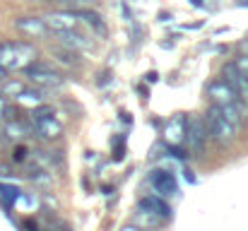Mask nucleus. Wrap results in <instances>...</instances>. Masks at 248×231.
<instances>
[{"label":"nucleus","mask_w":248,"mask_h":231,"mask_svg":"<svg viewBox=\"0 0 248 231\" xmlns=\"http://www.w3.org/2000/svg\"><path fill=\"white\" fill-rule=\"evenodd\" d=\"M222 111V116L239 130L241 123H244V108H241V101H234V104H224V106H217Z\"/></svg>","instance_id":"13"},{"label":"nucleus","mask_w":248,"mask_h":231,"mask_svg":"<svg viewBox=\"0 0 248 231\" xmlns=\"http://www.w3.org/2000/svg\"><path fill=\"white\" fill-rule=\"evenodd\" d=\"M5 77H7V70H2V68H0V79H5Z\"/></svg>","instance_id":"26"},{"label":"nucleus","mask_w":248,"mask_h":231,"mask_svg":"<svg viewBox=\"0 0 248 231\" xmlns=\"http://www.w3.org/2000/svg\"><path fill=\"white\" fill-rule=\"evenodd\" d=\"M24 75L31 84H36L39 89H53V87H63V75H58L56 70H51L48 65H39L36 61L31 65L24 68Z\"/></svg>","instance_id":"4"},{"label":"nucleus","mask_w":248,"mask_h":231,"mask_svg":"<svg viewBox=\"0 0 248 231\" xmlns=\"http://www.w3.org/2000/svg\"><path fill=\"white\" fill-rule=\"evenodd\" d=\"M0 118H12V108L7 104V96L0 92Z\"/></svg>","instance_id":"22"},{"label":"nucleus","mask_w":248,"mask_h":231,"mask_svg":"<svg viewBox=\"0 0 248 231\" xmlns=\"http://www.w3.org/2000/svg\"><path fill=\"white\" fill-rule=\"evenodd\" d=\"M150 185L162 195V198H166V195H173L176 193V176L171 173V171H166V169H155V171H150Z\"/></svg>","instance_id":"9"},{"label":"nucleus","mask_w":248,"mask_h":231,"mask_svg":"<svg viewBox=\"0 0 248 231\" xmlns=\"http://www.w3.org/2000/svg\"><path fill=\"white\" fill-rule=\"evenodd\" d=\"M186 116H173L169 123H166V140H169V145H181L183 140H186Z\"/></svg>","instance_id":"11"},{"label":"nucleus","mask_w":248,"mask_h":231,"mask_svg":"<svg viewBox=\"0 0 248 231\" xmlns=\"http://www.w3.org/2000/svg\"><path fill=\"white\" fill-rule=\"evenodd\" d=\"M75 15H78V19H84L87 24H92L99 34H104V31H106V27H104V22H101V17H99L96 12H92V10H87V7H84V10H75Z\"/></svg>","instance_id":"15"},{"label":"nucleus","mask_w":248,"mask_h":231,"mask_svg":"<svg viewBox=\"0 0 248 231\" xmlns=\"http://www.w3.org/2000/svg\"><path fill=\"white\" fill-rule=\"evenodd\" d=\"M0 140H2V130H0Z\"/></svg>","instance_id":"28"},{"label":"nucleus","mask_w":248,"mask_h":231,"mask_svg":"<svg viewBox=\"0 0 248 231\" xmlns=\"http://www.w3.org/2000/svg\"><path fill=\"white\" fill-rule=\"evenodd\" d=\"M31 128L44 140H58L63 135V123L56 118L51 106H36L31 111Z\"/></svg>","instance_id":"2"},{"label":"nucleus","mask_w":248,"mask_h":231,"mask_svg":"<svg viewBox=\"0 0 248 231\" xmlns=\"http://www.w3.org/2000/svg\"><path fill=\"white\" fill-rule=\"evenodd\" d=\"M207 96L212 99V104H215V106H224V104L241 101V99L236 96L234 87H232L229 82H224L222 77H219V79H212V82L207 84Z\"/></svg>","instance_id":"7"},{"label":"nucleus","mask_w":248,"mask_h":231,"mask_svg":"<svg viewBox=\"0 0 248 231\" xmlns=\"http://www.w3.org/2000/svg\"><path fill=\"white\" fill-rule=\"evenodd\" d=\"M39 2H63V0H39Z\"/></svg>","instance_id":"27"},{"label":"nucleus","mask_w":248,"mask_h":231,"mask_svg":"<svg viewBox=\"0 0 248 231\" xmlns=\"http://www.w3.org/2000/svg\"><path fill=\"white\" fill-rule=\"evenodd\" d=\"M99 0H63V5H68L70 10L75 7V10H84V7H89V5H96Z\"/></svg>","instance_id":"21"},{"label":"nucleus","mask_w":248,"mask_h":231,"mask_svg":"<svg viewBox=\"0 0 248 231\" xmlns=\"http://www.w3.org/2000/svg\"><path fill=\"white\" fill-rule=\"evenodd\" d=\"M44 22H46V27L51 31L61 34V31H68V29L78 27V15H75V10H56V12H48L44 17Z\"/></svg>","instance_id":"8"},{"label":"nucleus","mask_w":248,"mask_h":231,"mask_svg":"<svg viewBox=\"0 0 248 231\" xmlns=\"http://www.w3.org/2000/svg\"><path fill=\"white\" fill-rule=\"evenodd\" d=\"M36 61V48L29 41H2L0 44V68L2 70H24Z\"/></svg>","instance_id":"1"},{"label":"nucleus","mask_w":248,"mask_h":231,"mask_svg":"<svg viewBox=\"0 0 248 231\" xmlns=\"http://www.w3.org/2000/svg\"><path fill=\"white\" fill-rule=\"evenodd\" d=\"M15 99H17L22 106H34V108H36V106H41L44 94H41V89H27V87H24V89H22V92H19Z\"/></svg>","instance_id":"14"},{"label":"nucleus","mask_w":248,"mask_h":231,"mask_svg":"<svg viewBox=\"0 0 248 231\" xmlns=\"http://www.w3.org/2000/svg\"><path fill=\"white\" fill-rule=\"evenodd\" d=\"M12 156H15V161H24V156H27V147H17V150L12 152Z\"/></svg>","instance_id":"23"},{"label":"nucleus","mask_w":248,"mask_h":231,"mask_svg":"<svg viewBox=\"0 0 248 231\" xmlns=\"http://www.w3.org/2000/svg\"><path fill=\"white\" fill-rule=\"evenodd\" d=\"M138 207H142V210H147V212H155V215H159L162 219L171 217V207L162 200V195H147V198L140 200Z\"/></svg>","instance_id":"12"},{"label":"nucleus","mask_w":248,"mask_h":231,"mask_svg":"<svg viewBox=\"0 0 248 231\" xmlns=\"http://www.w3.org/2000/svg\"><path fill=\"white\" fill-rule=\"evenodd\" d=\"M205 128H207V135L212 138V140H217V142H222V145H227V142H232L234 140V135L239 133L224 116H222V111L212 104L210 108H207V113H205Z\"/></svg>","instance_id":"3"},{"label":"nucleus","mask_w":248,"mask_h":231,"mask_svg":"<svg viewBox=\"0 0 248 231\" xmlns=\"http://www.w3.org/2000/svg\"><path fill=\"white\" fill-rule=\"evenodd\" d=\"M12 24H15V29H17L19 34H24V36H29V39H44V36L51 31V29L46 27L44 17H31V15L17 17Z\"/></svg>","instance_id":"6"},{"label":"nucleus","mask_w":248,"mask_h":231,"mask_svg":"<svg viewBox=\"0 0 248 231\" xmlns=\"http://www.w3.org/2000/svg\"><path fill=\"white\" fill-rule=\"evenodd\" d=\"M22 89H24V84H22L19 79H7V77H5V84H2L0 92H2L5 96H17Z\"/></svg>","instance_id":"19"},{"label":"nucleus","mask_w":248,"mask_h":231,"mask_svg":"<svg viewBox=\"0 0 248 231\" xmlns=\"http://www.w3.org/2000/svg\"><path fill=\"white\" fill-rule=\"evenodd\" d=\"M234 65H236V70H239V75L248 79V53H241L236 61H234Z\"/></svg>","instance_id":"20"},{"label":"nucleus","mask_w":248,"mask_h":231,"mask_svg":"<svg viewBox=\"0 0 248 231\" xmlns=\"http://www.w3.org/2000/svg\"><path fill=\"white\" fill-rule=\"evenodd\" d=\"M53 56L63 63V65H80V56H78V51H70V48H56L53 51Z\"/></svg>","instance_id":"17"},{"label":"nucleus","mask_w":248,"mask_h":231,"mask_svg":"<svg viewBox=\"0 0 248 231\" xmlns=\"http://www.w3.org/2000/svg\"><path fill=\"white\" fill-rule=\"evenodd\" d=\"M5 135H10V138H24L27 135V128H24V123L22 121H12V118H7V123H5Z\"/></svg>","instance_id":"18"},{"label":"nucleus","mask_w":248,"mask_h":231,"mask_svg":"<svg viewBox=\"0 0 248 231\" xmlns=\"http://www.w3.org/2000/svg\"><path fill=\"white\" fill-rule=\"evenodd\" d=\"M135 219H138L140 224H145V227H152V229H155V227H159V224L164 222L159 215H155V212H147V210H142V207H138V215H135ZM140 224H138V227H140Z\"/></svg>","instance_id":"16"},{"label":"nucleus","mask_w":248,"mask_h":231,"mask_svg":"<svg viewBox=\"0 0 248 231\" xmlns=\"http://www.w3.org/2000/svg\"><path fill=\"white\" fill-rule=\"evenodd\" d=\"M207 128H205V121L193 116L186 121V142L190 147L193 154H202L205 152V145H207Z\"/></svg>","instance_id":"5"},{"label":"nucleus","mask_w":248,"mask_h":231,"mask_svg":"<svg viewBox=\"0 0 248 231\" xmlns=\"http://www.w3.org/2000/svg\"><path fill=\"white\" fill-rule=\"evenodd\" d=\"M121 231H145V229H142V227H138V224H125Z\"/></svg>","instance_id":"24"},{"label":"nucleus","mask_w":248,"mask_h":231,"mask_svg":"<svg viewBox=\"0 0 248 231\" xmlns=\"http://www.w3.org/2000/svg\"><path fill=\"white\" fill-rule=\"evenodd\" d=\"M145 79H147V82H155V79H157V73H147Z\"/></svg>","instance_id":"25"},{"label":"nucleus","mask_w":248,"mask_h":231,"mask_svg":"<svg viewBox=\"0 0 248 231\" xmlns=\"http://www.w3.org/2000/svg\"><path fill=\"white\" fill-rule=\"evenodd\" d=\"M58 44L63 48H70V51H87L94 46V41L87 36V34H80L78 29H68V31H61L58 34Z\"/></svg>","instance_id":"10"}]
</instances>
